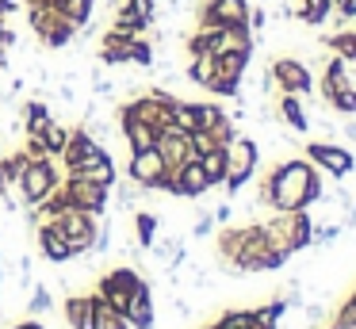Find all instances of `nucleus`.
Here are the masks:
<instances>
[{
	"instance_id": "f257e3e1",
	"label": "nucleus",
	"mask_w": 356,
	"mask_h": 329,
	"mask_svg": "<svg viewBox=\"0 0 356 329\" xmlns=\"http://www.w3.org/2000/svg\"><path fill=\"white\" fill-rule=\"evenodd\" d=\"M322 195H325L322 172L307 157H287L261 180L257 207H268V211H310L314 203H322Z\"/></svg>"
},
{
	"instance_id": "f03ea898",
	"label": "nucleus",
	"mask_w": 356,
	"mask_h": 329,
	"mask_svg": "<svg viewBox=\"0 0 356 329\" xmlns=\"http://www.w3.org/2000/svg\"><path fill=\"white\" fill-rule=\"evenodd\" d=\"M257 161H261V145L253 138L238 134L230 145H226V195H238L249 180L257 176Z\"/></svg>"
},
{
	"instance_id": "7ed1b4c3",
	"label": "nucleus",
	"mask_w": 356,
	"mask_h": 329,
	"mask_svg": "<svg viewBox=\"0 0 356 329\" xmlns=\"http://www.w3.org/2000/svg\"><path fill=\"white\" fill-rule=\"evenodd\" d=\"M62 184V172H58L54 157H31L24 168V176H19V195H24V207H39L42 199L50 195V191Z\"/></svg>"
},
{
	"instance_id": "20e7f679",
	"label": "nucleus",
	"mask_w": 356,
	"mask_h": 329,
	"mask_svg": "<svg viewBox=\"0 0 356 329\" xmlns=\"http://www.w3.org/2000/svg\"><path fill=\"white\" fill-rule=\"evenodd\" d=\"M50 222H58V230L65 234V241H70L73 257H85V252H92L100 214H88V211H81V207H62V211H58Z\"/></svg>"
},
{
	"instance_id": "39448f33",
	"label": "nucleus",
	"mask_w": 356,
	"mask_h": 329,
	"mask_svg": "<svg viewBox=\"0 0 356 329\" xmlns=\"http://www.w3.org/2000/svg\"><path fill=\"white\" fill-rule=\"evenodd\" d=\"M104 157H108V150H104V145L96 142V138L88 134L85 127H73V130H70V142H65V150H62V168H65V176L88 172V168H92L96 161H104Z\"/></svg>"
},
{
	"instance_id": "423d86ee",
	"label": "nucleus",
	"mask_w": 356,
	"mask_h": 329,
	"mask_svg": "<svg viewBox=\"0 0 356 329\" xmlns=\"http://www.w3.org/2000/svg\"><path fill=\"white\" fill-rule=\"evenodd\" d=\"M142 280H146V275H142L138 268L119 264V268H111V272L100 275V287H96V295H100L104 303L111 306V310L127 314V306H131V295H134V287H138Z\"/></svg>"
},
{
	"instance_id": "0eeeda50",
	"label": "nucleus",
	"mask_w": 356,
	"mask_h": 329,
	"mask_svg": "<svg viewBox=\"0 0 356 329\" xmlns=\"http://www.w3.org/2000/svg\"><path fill=\"white\" fill-rule=\"evenodd\" d=\"M272 77H276V88L284 92V96H302L307 99L310 92H314V73H310V65L302 58H291V54H280V58L268 61Z\"/></svg>"
},
{
	"instance_id": "6e6552de",
	"label": "nucleus",
	"mask_w": 356,
	"mask_h": 329,
	"mask_svg": "<svg viewBox=\"0 0 356 329\" xmlns=\"http://www.w3.org/2000/svg\"><path fill=\"white\" fill-rule=\"evenodd\" d=\"M62 195L70 207H81L88 214H108V203H111L108 184H96L88 176H62Z\"/></svg>"
},
{
	"instance_id": "1a4fd4ad",
	"label": "nucleus",
	"mask_w": 356,
	"mask_h": 329,
	"mask_svg": "<svg viewBox=\"0 0 356 329\" xmlns=\"http://www.w3.org/2000/svg\"><path fill=\"white\" fill-rule=\"evenodd\" d=\"M27 19H31V31L50 46V50H65V46L73 42V35H77V27H73L70 19H62V15L54 12V4L27 8Z\"/></svg>"
},
{
	"instance_id": "9d476101",
	"label": "nucleus",
	"mask_w": 356,
	"mask_h": 329,
	"mask_svg": "<svg viewBox=\"0 0 356 329\" xmlns=\"http://www.w3.org/2000/svg\"><path fill=\"white\" fill-rule=\"evenodd\" d=\"M165 176H169V165H165V157L157 153V145L154 150L131 153V161H127V180H134L142 191H161Z\"/></svg>"
},
{
	"instance_id": "9b49d317",
	"label": "nucleus",
	"mask_w": 356,
	"mask_h": 329,
	"mask_svg": "<svg viewBox=\"0 0 356 329\" xmlns=\"http://www.w3.org/2000/svg\"><path fill=\"white\" fill-rule=\"evenodd\" d=\"M307 161L318 168V172H330L333 180H345V176L356 168L353 150H345V145H337V142H310L307 145Z\"/></svg>"
},
{
	"instance_id": "f8f14e48",
	"label": "nucleus",
	"mask_w": 356,
	"mask_h": 329,
	"mask_svg": "<svg viewBox=\"0 0 356 329\" xmlns=\"http://www.w3.org/2000/svg\"><path fill=\"white\" fill-rule=\"evenodd\" d=\"M161 191H169V195H177V199H200V195H207L211 180H207V172H203L200 157H192V161H184L180 168H172V172L165 176V188Z\"/></svg>"
},
{
	"instance_id": "ddd939ff",
	"label": "nucleus",
	"mask_w": 356,
	"mask_h": 329,
	"mask_svg": "<svg viewBox=\"0 0 356 329\" xmlns=\"http://www.w3.org/2000/svg\"><path fill=\"white\" fill-rule=\"evenodd\" d=\"M172 99H177L172 92H165V88H149V92H142V96H134L127 107H131L134 119H142V122H149L154 130H161V127H169V122H172V111H169Z\"/></svg>"
},
{
	"instance_id": "4468645a",
	"label": "nucleus",
	"mask_w": 356,
	"mask_h": 329,
	"mask_svg": "<svg viewBox=\"0 0 356 329\" xmlns=\"http://www.w3.org/2000/svg\"><path fill=\"white\" fill-rule=\"evenodd\" d=\"M249 0H207L200 8V27H241L249 19Z\"/></svg>"
},
{
	"instance_id": "2eb2a0df",
	"label": "nucleus",
	"mask_w": 356,
	"mask_h": 329,
	"mask_svg": "<svg viewBox=\"0 0 356 329\" xmlns=\"http://www.w3.org/2000/svg\"><path fill=\"white\" fill-rule=\"evenodd\" d=\"M157 153L165 157V165H169V172H172V168H180L184 161L195 157L192 153V134L180 130L177 122H169V127L157 130Z\"/></svg>"
},
{
	"instance_id": "dca6fc26",
	"label": "nucleus",
	"mask_w": 356,
	"mask_h": 329,
	"mask_svg": "<svg viewBox=\"0 0 356 329\" xmlns=\"http://www.w3.org/2000/svg\"><path fill=\"white\" fill-rule=\"evenodd\" d=\"M203 31H207V50L215 58H222L230 50H253V31L245 23L241 27H203Z\"/></svg>"
},
{
	"instance_id": "f3484780",
	"label": "nucleus",
	"mask_w": 356,
	"mask_h": 329,
	"mask_svg": "<svg viewBox=\"0 0 356 329\" xmlns=\"http://www.w3.org/2000/svg\"><path fill=\"white\" fill-rule=\"evenodd\" d=\"M35 241H39L42 260H50V264H65V260H73V249H70V241H65V234L58 230V222L42 218L39 230H35Z\"/></svg>"
},
{
	"instance_id": "a211bd4d",
	"label": "nucleus",
	"mask_w": 356,
	"mask_h": 329,
	"mask_svg": "<svg viewBox=\"0 0 356 329\" xmlns=\"http://www.w3.org/2000/svg\"><path fill=\"white\" fill-rule=\"evenodd\" d=\"M119 134H123V142L131 145V153H138V150H154V145H157V130L149 127V122L134 119L127 104L119 107Z\"/></svg>"
},
{
	"instance_id": "6ab92c4d",
	"label": "nucleus",
	"mask_w": 356,
	"mask_h": 329,
	"mask_svg": "<svg viewBox=\"0 0 356 329\" xmlns=\"http://www.w3.org/2000/svg\"><path fill=\"white\" fill-rule=\"evenodd\" d=\"M123 318H127V326H131V329H154L157 314H154V283H149V280H142L138 287H134L131 306H127Z\"/></svg>"
},
{
	"instance_id": "aec40b11",
	"label": "nucleus",
	"mask_w": 356,
	"mask_h": 329,
	"mask_svg": "<svg viewBox=\"0 0 356 329\" xmlns=\"http://www.w3.org/2000/svg\"><path fill=\"white\" fill-rule=\"evenodd\" d=\"M345 88H353V81H348V73H345V61L333 54V58H325V65H322V81H318V92H322V99L330 104L337 92H345Z\"/></svg>"
},
{
	"instance_id": "412c9836",
	"label": "nucleus",
	"mask_w": 356,
	"mask_h": 329,
	"mask_svg": "<svg viewBox=\"0 0 356 329\" xmlns=\"http://www.w3.org/2000/svg\"><path fill=\"white\" fill-rule=\"evenodd\" d=\"M134 38H138V35H134ZM96 58H100L104 65H127V61H131V38L108 31V35L100 38V50H96Z\"/></svg>"
},
{
	"instance_id": "4be33fe9",
	"label": "nucleus",
	"mask_w": 356,
	"mask_h": 329,
	"mask_svg": "<svg viewBox=\"0 0 356 329\" xmlns=\"http://www.w3.org/2000/svg\"><path fill=\"white\" fill-rule=\"evenodd\" d=\"M65 326L70 329H92V295H65Z\"/></svg>"
},
{
	"instance_id": "5701e85b",
	"label": "nucleus",
	"mask_w": 356,
	"mask_h": 329,
	"mask_svg": "<svg viewBox=\"0 0 356 329\" xmlns=\"http://www.w3.org/2000/svg\"><path fill=\"white\" fill-rule=\"evenodd\" d=\"M276 115L295 130V134H307L310 130V115H307V107H302V96H280Z\"/></svg>"
},
{
	"instance_id": "b1692460",
	"label": "nucleus",
	"mask_w": 356,
	"mask_h": 329,
	"mask_svg": "<svg viewBox=\"0 0 356 329\" xmlns=\"http://www.w3.org/2000/svg\"><path fill=\"white\" fill-rule=\"evenodd\" d=\"M184 77H188V84H200V88H207V84L218 77V58H215V54H192Z\"/></svg>"
},
{
	"instance_id": "393cba45",
	"label": "nucleus",
	"mask_w": 356,
	"mask_h": 329,
	"mask_svg": "<svg viewBox=\"0 0 356 329\" xmlns=\"http://www.w3.org/2000/svg\"><path fill=\"white\" fill-rule=\"evenodd\" d=\"M54 122V115H50V104L42 96L27 99L24 104V134H42V130Z\"/></svg>"
},
{
	"instance_id": "a878e982",
	"label": "nucleus",
	"mask_w": 356,
	"mask_h": 329,
	"mask_svg": "<svg viewBox=\"0 0 356 329\" xmlns=\"http://www.w3.org/2000/svg\"><path fill=\"white\" fill-rule=\"evenodd\" d=\"M54 12L62 19H70L73 27H85V23H92L96 0H54Z\"/></svg>"
},
{
	"instance_id": "bb28decb",
	"label": "nucleus",
	"mask_w": 356,
	"mask_h": 329,
	"mask_svg": "<svg viewBox=\"0 0 356 329\" xmlns=\"http://www.w3.org/2000/svg\"><path fill=\"white\" fill-rule=\"evenodd\" d=\"M249 61H253V50H230L218 58V77H226V81H245V69Z\"/></svg>"
},
{
	"instance_id": "cd10ccee",
	"label": "nucleus",
	"mask_w": 356,
	"mask_h": 329,
	"mask_svg": "<svg viewBox=\"0 0 356 329\" xmlns=\"http://www.w3.org/2000/svg\"><path fill=\"white\" fill-rule=\"evenodd\" d=\"M200 165H203V172H207L211 188H222V184H226V150H222V145L200 153Z\"/></svg>"
},
{
	"instance_id": "c85d7f7f",
	"label": "nucleus",
	"mask_w": 356,
	"mask_h": 329,
	"mask_svg": "<svg viewBox=\"0 0 356 329\" xmlns=\"http://www.w3.org/2000/svg\"><path fill=\"white\" fill-rule=\"evenodd\" d=\"M330 12H333V0H299L295 19H302L307 27H322V23L330 19Z\"/></svg>"
},
{
	"instance_id": "c756f323",
	"label": "nucleus",
	"mask_w": 356,
	"mask_h": 329,
	"mask_svg": "<svg viewBox=\"0 0 356 329\" xmlns=\"http://www.w3.org/2000/svg\"><path fill=\"white\" fill-rule=\"evenodd\" d=\"M27 153L19 150V153H12V157H0V188L8 191V188H19V176H24V168H27Z\"/></svg>"
},
{
	"instance_id": "7c9ffc66",
	"label": "nucleus",
	"mask_w": 356,
	"mask_h": 329,
	"mask_svg": "<svg viewBox=\"0 0 356 329\" xmlns=\"http://www.w3.org/2000/svg\"><path fill=\"white\" fill-rule=\"evenodd\" d=\"M92 329H131L119 310H111L100 295H92Z\"/></svg>"
},
{
	"instance_id": "2f4dec72",
	"label": "nucleus",
	"mask_w": 356,
	"mask_h": 329,
	"mask_svg": "<svg viewBox=\"0 0 356 329\" xmlns=\"http://www.w3.org/2000/svg\"><path fill=\"white\" fill-rule=\"evenodd\" d=\"M157 226H161V218H157V214H149V211H134V241H138L142 249H149V245H154Z\"/></svg>"
},
{
	"instance_id": "473e14b6",
	"label": "nucleus",
	"mask_w": 356,
	"mask_h": 329,
	"mask_svg": "<svg viewBox=\"0 0 356 329\" xmlns=\"http://www.w3.org/2000/svg\"><path fill=\"white\" fill-rule=\"evenodd\" d=\"M108 31H115V35H123V38H134V35H142V31H149V23L138 19L131 8H119V12H115V23H111Z\"/></svg>"
},
{
	"instance_id": "72a5a7b5",
	"label": "nucleus",
	"mask_w": 356,
	"mask_h": 329,
	"mask_svg": "<svg viewBox=\"0 0 356 329\" xmlns=\"http://www.w3.org/2000/svg\"><path fill=\"white\" fill-rule=\"evenodd\" d=\"M42 145H47V157H62L65 142H70V127H62V122H50L47 130H42Z\"/></svg>"
},
{
	"instance_id": "f704fd0d",
	"label": "nucleus",
	"mask_w": 356,
	"mask_h": 329,
	"mask_svg": "<svg viewBox=\"0 0 356 329\" xmlns=\"http://www.w3.org/2000/svg\"><path fill=\"white\" fill-rule=\"evenodd\" d=\"M172 122H177L180 130H188V134H195V104L192 99H172Z\"/></svg>"
},
{
	"instance_id": "c9c22d12",
	"label": "nucleus",
	"mask_w": 356,
	"mask_h": 329,
	"mask_svg": "<svg viewBox=\"0 0 356 329\" xmlns=\"http://www.w3.org/2000/svg\"><path fill=\"white\" fill-rule=\"evenodd\" d=\"M50 306H54L50 287H47V283H35V287H31V298H27V314H31V318H39V314L50 310Z\"/></svg>"
},
{
	"instance_id": "e433bc0d",
	"label": "nucleus",
	"mask_w": 356,
	"mask_h": 329,
	"mask_svg": "<svg viewBox=\"0 0 356 329\" xmlns=\"http://www.w3.org/2000/svg\"><path fill=\"white\" fill-rule=\"evenodd\" d=\"M325 46L330 50H337V58H356V31H337V35L325 38Z\"/></svg>"
},
{
	"instance_id": "4c0bfd02",
	"label": "nucleus",
	"mask_w": 356,
	"mask_h": 329,
	"mask_svg": "<svg viewBox=\"0 0 356 329\" xmlns=\"http://www.w3.org/2000/svg\"><path fill=\"white\" fill-rule=\"evenodd\" d=\"M131 61L134 65H154V46L146 42V38H131Z\"/></svg>"
},
{
	"instance_id": "58836bf2",
	"label": "nucleus",
	"mask_w": 356,
	"mask_h": 329,
	"mask_svg": "<svg viewBox=\"0 0 356 329\" xmlns=\"http://www.w3.org/2000/svg\"><path fill=\"white\" fill-rule=\"evenodd\" d=\"M330 107H333V111H341V115H348V119H353V115H356V88L337 92V96L330 99Z\"/></svg>"
},
{
	"instance_id": "ea45409f",
	"label": "nucleus",
	"mask_w": 356,
	"mask_h": 329,
	"mask_svg": "<svg viewBox=\"0 0 356 329\" xmlns=\"http://www.w3.org/2000/svg\"><path fill=\"white\" fill-rule=\"evenodd\" d=\"M330 326H345V329L356 326V303H353V298H345V303L337 306V314L330 318Z\"/></svg>"
},
{
	"instance_id": "a19ab883",
	"label": "nucleus",
	"mask_w": 356,
	"mask_h": 329,
	"mask_svg": "<svg viewBox=\"0 0 356 329\" xmlns=\"http://www.w3.org/2000/svg\"><path fill=\"white\" fill-rule=\"evenodd\" d=\"M92 96H115V84H111L100 69H92Z\"/></svg>"
},
{
	"instance_id": "79ce46f5",
	"label": "nucleus",
	"mask_w": 356,
	"mask_h": 329,
	"mask_svg": "<svg viewBox=\"0 0 356 329\" xmlns=\"http://www.w3.org/2000/svg\"><path fill=\"white\" fill-rule=\"evenodd\" d=\"M215 226H218L215 214H200V218H195V226H192V237H207Z\"/></svg>"
},
{
	"instance_id": "37998d69",
	"label": "nucleus",
	"mask_w": 356,
	"mask_h": 329,
	"mask_svg": "<svg viewBox=\"0 0 356 329\" xmlns=\"http://www.w3.org/2000/svg\"><path fill=\"white\" fill-rule=\"evenodd\" d=\"M249 31H261L264 23H268V12H264V8H249Z\"/></svg>"
},
{
	"instance_id": "c03bdc74",
	"label": "nucleus",
	"mask_w": 356,
	"mask_h": 329,
	"mask_svg": "<svg viewBox=\"0 0 356 329\" xmlns=\"http://www.w3.org/2000/svg\"><path fill=\"white\" fill-rule=\"evenodd\" d=\"M31 268H35L31 257H19V283H24V287H31Z\"/></svg>"
},
{
	"instance_id": "a18cd8bd",
	"label": "nucleus",
	"mask_w": 356,
	"mask_h": 329,
	"mask_svg": "<svg viewBox=\"0 0 356 329\" xmlns=\"http://www.w3.org/2000/svg\"><path fill=\"white\" fill-rule=\"evenodd\" d=\"M230 218H234V207H230V203H222V207L215 211V222H230Z\"/></svg>"
},
{
	"instance_id": "49530a36",
	"label": "nucleus",
	"mask_w": 356,
	"mask_h": 329,
	"mask_svg": "<svg viewBox=\"0 0 356 329\" xmlns=\"http://www.w3.org/2000/svg\"><path fill=\"white\" fill-rule=\"evenodd\" d=\"M12 329H47V326H42L39 318H24V321H16Z\"/></svg>"
},
{
	"instance_id": "de8ad7c7",
	"label": "nucleus",
	"mask_w": 356,
	"mask_h": 329,
	"mask_svg": "<svg viewBox=\"0 0 356 329\" xmlns=\"http://www.w3.org/2000/svg\"><path fill=\"white\" fill-rule=\"evenodd\" d=\"M16 8H19V0H0V19H4L8 12H16Z\"/></svg>"
},
{
	"instance_id": "09e8293b",
	"label": "nucleus",
	"mask_w": 356,
	"mask_h": 329,
	"mask_svg": "<svg viewBox=\"0 0 356 329\" xmlns=\"http://www.w3.org/2000/svg\"><path fill=\"white\" fill-rule=\"evenodd\" d=\"M341 134H345L348 142H356V119H348V122H345V130H341Z\"/></svg>"
},
{
	"instance_id": "8fccbe9b",
	"label": "nucleus",
	"mask_w": 356,
	"mask_h": 329,
	"mask_svg": "<svg viewBox=\"0 0 356 329\" xmlns=\"http://www.w3.org/2000/svg\"><path fill=\"white\" fill-rule=\"evenodd\" d=\"M27 8H42V4H54V0H24Z\"/></svg>"
},
{
	"instance_id": "3c124183",
	"label": "nucleus",
	"mask_w": 356,
	"mask_h": 329,
	"mask_svg": "<svg viewBox=\"0 0 356 329\" xmlns=\"http://www.w3.org/2000/svg\"><path fill=\"white\" fill-rule=\"evenodd\" d=\"M0 283H4V252H0Z\"/></svg>"
},
{
	"instance_id": "603ef678",
	"label": "nucleus",
	"mask_w": 356,
	"mask_h": 329,
	"mask_svg": "<svg viewBox=\"0 0 356 329\" xmlns=\"http://www.w3.org/2000/svg\"><path fill=\"white\" fill-rule=\"evenodd\" d=\"M325 329H345V326H325Z\"/></svg>"
},
{
	"instance_id": "864d4df0",
	"label": "nucleus",
	"mask_w": 356,
	"mask_h": 329,
	"mask_svg": "<svg viewBox=\"0 0 356 329\" xmlns=\"http://www.w3.org/2000/svg\"><path fill=\"white\" fill-rule=\"evenodd\" d=\"M0 195H4V188H0Z\"/></svg>"
},
{
	"instance_id": "5fc2aeb1",
	"label": "nucleus",
	"mask_w": 356,
	"mask_h": 329,
	"mask_svg": "<svg viewBox=\"0 0 356 329\" xmlns=\"http://www.w3.org/2000/svg\"><path fill=\"white\" fill-rule=\"evenodd\" d=\"M0 157H4V153H0Z\"/></svg>"
},
{
	"instance_id": "6e6d98bb",
	"label": "nucleus",
	"mask_w": 356,
	"mask_h": 329,
	"mask_svg": "<svg viewBox=\"0 0 356 329\" xmlns=\"http://www.w3.org/2000/svg\"><path fill=\"white\" fill-rule=\"evenodd\" d=\"M353 329H356V326H353Z\"/></svg>"
}]
</instances>
